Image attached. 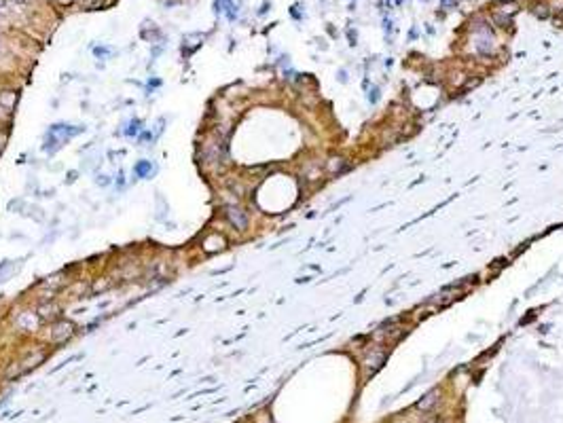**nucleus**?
<instances>
[{
	"instance_id": "obj_1",
	"label": "nucleus",
	"mask_w": 563,
	"mask_h": 423,
	"mask_svg": "<svg viewBox=\"0 0 563 423\" xmlns=\"http://www.w3.org/2000/svg\"><path fill=\"white\" fill-rule=\"evenodd\" d=\"M74 324L70 322V320H60V322H55L53 324V328H51V341L53 343H64L68 341L70 336L74 334Z\"/></svg>"
},
{
	"instance_id": "obj_2",
	"label": "nucleus",
	"mask_w": 563,
	"mask_h": 423,
	"mask_svg": "<svg viewBox=\"0 0 563 423\" xmlns=\"http://www.w3.org/2000/svg\"><path fill=\"white\" fill-rule=\"evenodd\" d=\"M224 216H227V220L233 224L235 229H239V231H244L246 227H248V216H246V211L239 207V205H227L224 207Z\"/></svg>"
},
{
	"instance_id": "obj_3",
	"label": "nucleus",
	"mask_w": 563,
	"mask_h": 423,
	"mask_svg": "<svg viewBox=\"0 0 563 423\" xmlns=\"http://www.w3.org/2000/svg\"><path fill=\"white\" fill-rule=\"evenodd\" d=\"M383 360H386V351L383 349H373V351H369V356L364 358V366H367V368L373 373L375 368L381 366Z\"/></svg>"
},
{
	"instance_id": "obj_4",
	"label": "nucleus",
	"mask_w": 563,
	"mask_h": 423,
	"mask_svg": "<svg viewBox=\"0 0 563 423\" xmlns=\"http://www.w3.org/2000/svg\"><path fill=\"white\" fill-rule=\"evenodd\" d=\"M36 313H38V318H40V320L49 322V320H55V318H58V313H60V307L55 305V303H40V305H38V309H36Z\"/></svg>"
},
{
	"instance_id": "obj_5",
	"label": "nucleus",
	"mask_w": 563,
	"mask_h": 423,
	"mask_svg": "<svg viewBox=\"0 0 563 423\" xmlns=\"http://www.w3.org/2000/svg\"><path fill=\"white\" fill-rule=\"evenodd\" d=\"M439 400H441V389L434 387L430 393H426V396L417 402V408H419V411H430V408H432L436 402H439Z\"/></svg>"
},
{
	"instance_id": "obj_6",
	"label": "nucleus",
	"mask_w": 563,
	"mask_h": 423,
	"mask_svg": "<svg viewBox=\"0 0 563 423\" xmlns=\"http://www.w3.org/2000/svg\"><path fill=\"white\" fill-rule=\"evenodd\" d=\"M222 248H224V237L222 235H210L203 242L206 252H216V250H222Z\"/></svg>"
},
{
	"instance_id": "obj_7",
	"label": "nucleus",
	"mask_w": 563,
	"mask_h": 423,
	"mask_svg": "<svg viewBox=\"0 0 563 423\" xmlns=\"http://www.w3.org/2000/svg\"><path fill=\"white\" fill-rule=\"evenodd\" d=\"M17 102V91H3L0 93V108L3 110H11Z\"/></svg>"
},
{
	"instance_id": "obj_8",
	"label": "nucleus",
	"mask_w": 563,
	"mask_h": 423,
	"mask_svg": "<svg viewBox=\"0 0 563 423\" xmlns=\"http://www.w3.org/2000/svg\"><path fill=\"white\" fill-rule=\"evenodd\" d=\"M345 167V161L341 157H330L326 161V172L328 174H337V172H341V169Z\"/></svg>"
},
{
	"instance_id": "obj_9",
	"label": "nucleus",
	"mask_w": 563,
	"mask_h": 423,
	"mask_svg": "<svg viewBox=\"0 0 563 423\" xmlns=\"http://www.w3.org/2000/svg\"><path fill=\"white\" fill-rule=\"evenodd\" d=\"M53 3H58V5H70L72 0H53Z\"/></svg>"
}]
</instances>
